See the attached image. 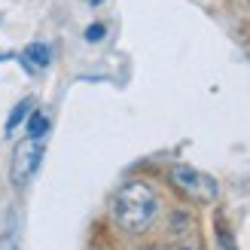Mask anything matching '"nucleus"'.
I'll list each match as a JSON object with an SVG mask.
<instances>
[{"label": "nucleus", "instance_id": "nucleus-1", "mask_svg": "<svg viewBox=\"0 0 250 250\" xmlns=\"http://www.w3.org/2000/svg\"><path fill=\"white\" fill-rule=\"evenodd\" d=\"M159 214V195L146 180H128L113 195V220L125 232L141 235L153 226Z\"/></svg>", "mask_w": 250, "mask_h": 250}, {"label": "nucleus", "instance_id": "nucleus-2", "mask_svg": "<svg viewBox=\"0 0 250 250\" xmlns=\"http://www.w3.org/2000/svg\"><path fill=\"white\" fill-rule=\"evenodd\" d=\"M171 183L177 186V192H183L186 198H192L195 205H210L217 202V180L208 177L205 171H198L192 165H174L171 168Z\"/></svg>", "mask_w": 250, "mask_h": 250}, {"label": "nucleus", "instance_id": "nucleus-3", "mask_svg": "<svg viewBox=\"0 0 250 250\" xmlns=\"http://www.w3.org/2000/svg\"><path fill=\"white\" fill-rule=\"evenodd\" d=\"M40 156H43V141L40 137H24V141L16 146V153H12V168H9V174H12V183L16 186H24L31 177H34V171H37V165H40Z\"/></svg>", "mask_w": 250, "mask_h": 250}, {"label": "nucleus", "instance_id": "nucleus-4", "mask_svg": "<svg viewBox=\"0 0 250 250\" xmlns=\"http://www.w3.org/2000/svg\"><path fill=\"white\" fill-rule=\"evenodd\" d=\"M49 58H52V52H49L46 43H31L28 49H24V61H28V67H49Z\"/></svg>", "mask_w": 250, "mask_h": 250}, {"label": "nucleus", "instance_id": "nucleus-5", "mask_svg": "<svg viewBox=\"0 0 250 250\" xmlns=\"http://www.w3.org/2000/svg\"><path fill=\"white\" fill-rule=\"evenodd\" d=\"M46 128H49V119L40 113V110H34V113H31V122H28V134H31V137H43Z\"/></svg>", "mask_w": 250, "mask_h": 250}, {"label": "nucleus", "instance_id": "nucleus-6", "mask_svg": "<svg viewBox=\"0 0 250 250\" xmlns=\"http://www.w3.org/2000/svg\"><path fill=\"white\" fill-rule=\"evenodd\" d=\"M28 110H31V98H24V101H19V104H16V110H12V116L6 119V131H12V128H16V125H19L24 116H28Z\"/></svg>", "mask_w": 250, "mask_h": 250}, {"label": "nucleus", "instance_id": "nucleus-7", "mask_svg": "<svg viewBox=\"0 0 250 250\" xmlns=\"http://www.w3.org/2000/svg\"><path fill=\"white\" fill-rule=\"evenodd\" d=\"M101 37H104V24H92V28L85 31V40H89V43H98Z\"/></svg>", "mask_w": 250, "mask_h": 250}, {"label": "nucleus", "instance_id": "nucleus-8", "mask_svg": "<svg viewBox=\"0 0 250 250\" xmlns=\"http://www.w3.org/2000/svg\"><path fill=\"white\" fill-rule=\"evenodd\" d=\"M149 250H168V247H149Z\"/></svg>", "mask_w": 250, "mask_h": 250}]
</instances>
